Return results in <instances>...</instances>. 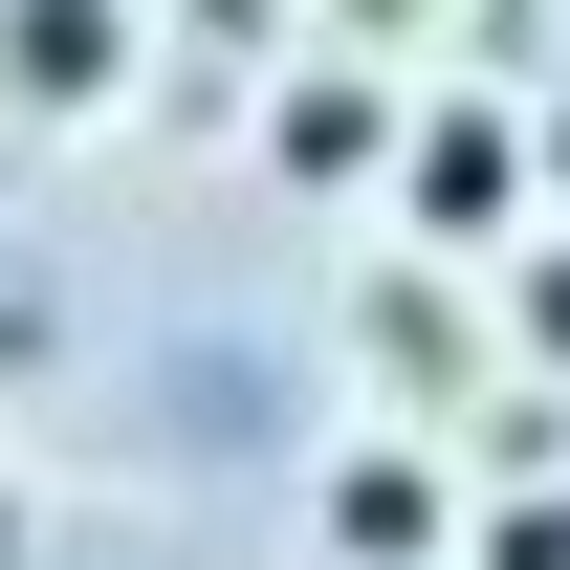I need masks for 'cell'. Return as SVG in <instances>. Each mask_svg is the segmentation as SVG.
I'll list each match as a JSON object with an SVG mask.
<instances>
[{
	"label": "cell",
	"mask_w": 570,
	"mask_h": 570,
	"mask_svg": "<svg viewBox=\"0 0 570 570\" xmlns=\"http://www.w3.org/2000/svg\"><path fill=\"white\" fill-rule=\"evenodd\" d=\"M549 198H570V110H549Z\"/></svg>",
	"instance_id": "52a82bcc"
},
{
	"label": "cell",
	"mask_w": 570,
	"mask_h": 570,
	"mask_svg": "<svg viewBox=\"0 0 570 570\" xmlns=\"http://www.w3.org/2000/svg\"><path fill=\"white\" fill-rule=\"evenodd\" d=\"M395 132H417V110H395L373 67H285V110H264V154H285V176H373Z\"/></svg>",
	"instance_id": "277c9868"
},
{
	"label": "cell",
	"mask_w": 570,
	"mask_h": 570,
	"mask_svg": "<svg viewBox=\"0 0 570 570\" xmlns=\"http://www.w3.org/2000/svg\"><path fill=\"white\" fill-rule=\"evenodd\" d=\"M504 330H527V352L570 373V219H549V242H527V264H504Z\"/></svg>",
	"instance_id": "5b68a950"
},
{
	"label": "cell",
	"mask_w": 570,
	"mask_h": 570,
	"mask_svg": "<svg viewBox=\"0 0 570 570\" xmlns=\"http://www.w3.org/2000/svg\"><path fill=\"white\" fill-rule=\"evenodd\" d=\"M330 549H352V570H461V504H439V461L352 439V461H330Z\"/></svg>",
	"instance_id": "7a4b0ae2"
},
{
	"label": "cell",
	"mask_w": 570,
	"mask_h": 570,
	"mask_svg": "<svg viewBox=\"0 0 570 570\" xmlns=\"http://www.w3.org/2000/svg\"><path fill=\"white\" fill-rule=\"evenodd\" d=\"M0 88L110 110V88H132V0H0Z\"/></svg>",
	"instance_id": "3957f363"
},
{
	"label": "cell",
	"mask_w": 570,
	"mask_h": 570,
	"mask_svg": "<svg viewBox=\"0 0 570 570\" xmlns=\"http://www.w3.org/2000/svg\"><path fill=\"white\" fill-rule=\"evenodd\" d=\"M0 570H22V504H0Z\"/></svg>",
	"instance_id": "ba28073f"
},
{
	"label": "cell",
	"mask_w": 570,
	"mask_h": 570,
	"mask_svg": "<svg viewBox=\"0 0 570 570\" xmlns=\"http://www.w3.org/2000/svg\"><path fill=\"white\" fill-rule=\"evenodd\" d=\"M395 198H417V242H527V132L504 110H417L395 132Z\"/></svg>",
	"instance_id": "6da1fadb"
},
{
	"label": "cell",
	"mask_w": 570,
	"mask_h": 570,
	"mask_svg": "<svg viewBox=\"0 0 570 570\" xmlns=\"http://www.w3.org/2000/svg\"><path fill=\"white\" fill-rule=\"evenodd\" d=\"M461 570H570V483H549V504H483V527H461Z\"/></svg>",
	"instance_id": "8992f818"
}]
</instances>
